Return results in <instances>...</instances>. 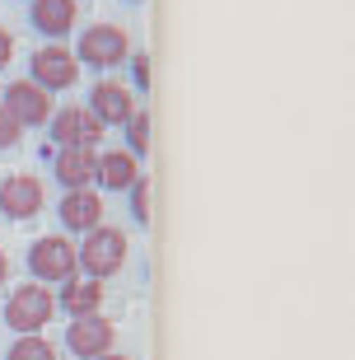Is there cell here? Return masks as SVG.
Returning a JSON list of instances; mask_svg holds the SVG:
<instances>
[{"mask_svg": "<svg viewBox=\"0 0 355 360\" xmlns=\"http://www.w3.org/2000/svg\"><path fill=\"white\" fill-rule=\"evenodd\" d=\"M89 276H112L127 262V234L122 229H89L84 248H75Z\"/></svg>", "mask_w": 355, "mask_h": 360, "instance_id": "6da1fadb", "label": "cell"}, {"mask_svg": "<svg viewBox=\"0 0 355 360\" xmlns=\"http://www.w3.org/2000/svg\"><path fill=\"white\" fill-rule=\"evenodd\" d=\"M28 267H33L38 281H75L79 253H75V243L47 234V239H38L33 248H28Z\"/></svg>", "mask_w": 355, "mask_h": 360, "instance_id": "7a4b0ae2", "label": "cell"}, {"mask_svg": "<svg viewBox=\"0 0 355 360\" xmlns=\"http://www.w3.org/2000/svg\"><path fill=\"white\" fill-rule=\"evenodd\" d=\"M52 295L42 290V285H19V290L10 295V304H5V319H10V328H19V333H38L42 323H52Z\"/></svg>", "mask_w": 355, "mask_h": 360, "instance_id": "3957f363", "label": "cell"}, {"mask_svg": "<svg viewBox=\"0 0 355 360\" xmlns=\"http://www.w3.org/2000/svg\"><path fill=\"white\" fill-rule=\"evenodd\" d=\"M0 211L10 220H33L42 211V183L33 174H14L0 183Z\"/></svg>", "mask_w": 355, "mask_h": 360, "instance_id": "277c9868", "label": "cell"}, {"mask_svg": "<svg viewBox=\"0 0 355 360\" xmlns=\"http://www.w3.org/2000/svg\"><path fill=\"white\" fill-rule=\"evenodd\" d=\"M79 56L89 61V66H117L122 56H127V33L117 24H93L84 38H79Z\"/></svg>", "mask_w": 355, "mask_h": 360, "instance_id": "5b68a950", "label": "cell"}, {"mask_svg": "<svg viewBox=\"0 0 355 360\" xmlns=\"http://www.w3.org/2000/svg\"><path fill=\"white\" fill-rule=\"evenodd\" d=\"M5 112H10L19 127H42V122L52 117V98H47V89L42 84H10V94H5Z\"/></svg>", "mask_w": 355, "mask_h": 360, "instance_id": "8992f818", "label": "cell"}, {"mask_svg": "<svg viewBox=\"0 0 355 360\" xmlns=\"http://www.w3.org/2000/svg\"><path fill=\"white\" fill-rule=\"evenodd\" d=\"M112 337H117V328L108 319H98V314H84L79 323H70V351L75 356H84V360H93V356H108V347H112Z\"/></svg>", "mask_w": 355, "mask_h": 360, "instance_id": "52a82bcc", "label": "cell"}, {"mask_svg": "<svg viewBox=\"0 0 355 360\" xmlns=\"http://www.w3.org/2000/svg\"><path fill=\"white\" fill-rule=\"evenodd\" d=\"M33 75H38L42 89H70L79 66H75V56L61 52V47H42V52H33Z\"/></svg>", "mask_w": 355, "mask_h": 360, "instance_id": "ba28073f", "label": "cell"}, {"mask_svg": "<svg viewBox=\"0 0 355 360\" xmlns=\"http://www.w3.org/2000/svg\"><path fill=\"white\" fill-rule=\"evenodd\" d=\"M98 136H103V122L93 117L89 108H66L52 122V141H61V146H93Z\"/></svg>", "mask_w": 355, "mask_h": 360, "instance_id": "9c48e42d", "label": "cell"}, {"mask_svg": "<svg viewBox=\"0 0 355 360\" xmlns=\"http://www.w3.org/2000/svg\"><path fill=\"white\" fill-rule=\"evenodd\" d=\"M89 112L103 122V127H127V122H131V112H136L131 89H127V84L103 80L98 89H93V108H89Z\"/></svg>", "mask_w": 355, "mask_h": 360, "instance_id": "30bf717a", "label": "cell"}, {"mask_svg": "<svg viewBox=\"0 0 355 360\" xmlns=\"http://www.w3.org/2000/svg\"><path fill=\"white\" fill-rule=\"evenodd\" d=\"M61 220H66V229H84V234H89V229L103 220V201L93 197L89 187H75V192H66V201H61Z\"/></svg>", "mask_w": 355, "mask_h": 360, "instance_id": "8fae6325", "label": "cell"}, {"mask_svg": "<svg viewBox=\"0 0 355 360\" xmlns=\"http://www.w3.org/2000/svg\"><path fill=\"white\" fill-rule=\"evenodd\" d=\"M93 174H98V160H93L89 146H66L61 155H56V178H61L66 187H84Z\"/></svg>", "mask_w": 355, "mask_h": 360, "instance_id": "7c38bea8", "label": "cell"}, {"mask_svg": "<svg viewBox=\"0 0 355 360\" xmlns=\"http://www.w3.org/2000/svg\"><path fill=\"white\" fill-rule=\"evenodd\" d=\"M33 24L42 33H70V24H75V0H33Z\"/></svg>", "mask_w": 355, "mask_h": 360, "instance_id": "4fadbf2b", "label": "cell"}, {"mask_svg": "<svg viewBox=\"0 0 355 360\" xmlns=\"http://www.w3.org/2000/svg\"><path fill=\"white\" fill-rule=\"evenodd\" d=\"M98 178H103V187L127 192V187L141 178V169H136V160L127 155V150H112V155H103V160H98Z\"/></svg>", "mask_w": 355, "mask_h": 360, "instance_id": "5bb4252c", "label": "cell"}, {"mask_svg": "<svg viewBox=\"0 0 355 360\" xmlns=\"http://www.w3.org/2000/svg\"><path fill=\"white\" fill-rule=\"evenodd\" d=\"M98 300H103V285H93V281H66V295H61V304H66L75 319L93 314Z\"/></svg>", "mask_w": 355, "mask_h": 360, "instance_id": "9a60e30c", "label": "cell"}, {"mask_svg": "<svg viewBox=\"0 0 355 360\" xmlns=\"http://www.w3.org/2000/svg\"><path fill=\"white\" fill-rule=\"evenodd\" d=\"M10 360H56V351L47 347L42 337H33V333H28L24 342H14V347H10Z\"/></svg>", "mask_w": 355, "mask_h": 360, "instance_id": "2e32d148", "label": "cell"}, {"mask_svg": "<svg viewBox=\"0 0 355 360\" xmlns=\"http://www.w3.org/2000/svg\"><path fill=\"white\" fill-rule=\"evenodd\" d=\"M131 211H136V220H150V183H145V178H136L131 183Z\"/></svg>", "mask_w": 355, "mask_h": 360, "instance_id": "e0dca14e", "label": "cell"}, {"mask_svg": "<svg viewBox=\"0 0 355 360\" xmlns=\"http://www.w3.org/2000/svg\"><path fill=\"white\" fill-rule=\"evenodd\" d=\"M131 146L150 150V117H145V112H131Z\"/></svg>", "mask_w": 355, "mask_h": 360, "instance_id": "ac0fdd59", "label": "cell"}, {"mask_svg": "<svg viewBox=\"0 0 355 360\" xmlns=\"http://www.w3.org/2000/svg\"><path fill=\"white\" fill-rule=\"evenodd\" d=\"M14 141H19V122H14L10 112H0V150L14 146Z\"/></svg>", "mask_w": 355, "mask_h": 360, "instance_id": "d6986e66", "label": "cell"}, {"mask_svg": "<svg viewBox=\"0 0 355 360\" xmlns=\"http://www.w3.org/2000/svg\"><path fill=\"white\" fill-rule=\"evenodd\" d=\"M10 56H14V38H10V33H5V28H0V66H5Z\"/></svg>", "mask_w": 355, "mask_h": 360, "instance_id": "ffe728a7", "label": "cell"}, {"mask_svg": "<svg viewBox=\"0 0 355 360\" xmlns=\"http://www.w3.org/2000/svg\"><path fill=\"white\" fill-rule=\"evenodd\" d=\"M5 276H10V262H5V253H0V285H5Z\"/></svg>", "mask_w": 355, "mask_h": 360, "instance_id": "44dd1931", "label": "cell"}, {"mask_svg": "<svg viewBox=\"0 0 355 360\" xmlns=\"http://www.w3.org/2000/svg\"><path fill=\"white\" fill-rule=\"evenodd\" d=\"M93 360H127V356H93Z\"/></svg>", "mask_w": 355, "mask_h": 360, "instance_id": "7402d4cb", "label": "cell"}]
</instances>
